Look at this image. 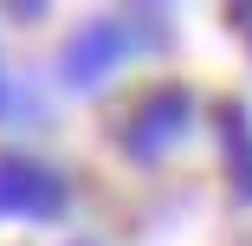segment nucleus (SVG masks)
Wrapping results in <instances>:
<instances>
[{"instance_id":"4","label":"nucleus","mask_w":252,"mask_h":246,"mask_svg":"<svg viewBox=\"0 0 252 246\" xmlns=\"http://www.w3.org/2000/svg\"><path fill=\"white\" fill-rule=\"evenodd\" d=\"M220 136H226V156H233L239 194H252V123H246V110H226V117H220Z\"/></svg>"},{"instance_id":"3","label":"nucleus","mask_w":252,"mask_h":246,"mask_svg":"<svg viewBox=\"0 0 252 246\" xmlns=\"http://www.w3.org/2000/svg\"><path fill=\"white\" fill-rule=\"evenodd\" d=\"M188 117H194V97H188V91H175V84H168V91H156V97H149V104L129 117L123 149H129V156H142V162H149V156H162L168 142H181Z\"/></svg>"},{"instance_id":"1","label":"nucleus","mask_w":252,"mask_h":246,"mask_svg":"<svg viewBox=\"0 0 252 246\" xmlns=\"http://www.w3.org/2000/svg\"><path fill=\"white\" fill-rule=\"evenodd\" d=\"M71 201L65 175H52L45 162L26 156H0V214L7 220H59Z\"/></svg>"},{"instance_id":"2","label":"nucleus","mask_w":252,"mask_h":246,"mask_svg":"<svg viewBox=\"0 0 252 246\" xmlns=\"http://www.w3.org/2000/svg\"><path fill=\"white\" fill-rule=\"evenodd\" d=\"M136 52V26L129 20H97L71 39V52H65V78L71 84H104L123 59Z\"/></svg>"},{"instance_id":"5","label":"nucleus","mask_w":252,"mask_h":246,"mask_svg":"<svg viewBox=\"0 0 252 246\" xmlns=\"http://www.w3.org/2000/svg\"><path fill=\"white\" fill-rule=\"evenodd\" d=\"M0 110H7V78H0Z\"/></svg>"}]
</instances>
